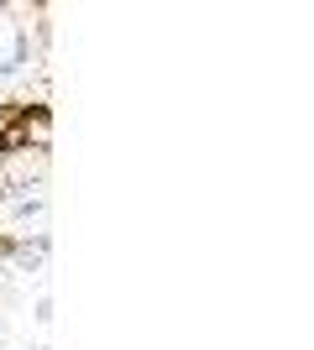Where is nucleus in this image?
Instances as JSON below:
<instances>
[{
	"label": "nucleus",
	"mask_w": 314,
	"mask_h": 350,
	"mask_svg": "<svg viewBox=\"0 0 314 350\" xmlns=\"http://www.w3.org/2000/svg\"><path fill=\"white\" fill-rule=\"evenodd\" d=\"M31 319H37V324H53V298H47V293L37 298V308H31Z\"/></svg>",
	"instance_id": "3"
},
{
	"label": "nucleus",
	"mask_w": 314,
	"mask_h": 350,
	"mask_svg": "<svg viewBox=\"0 0 314 350\" xmlns=\"http://www.w3.org/2000/svg\"><path fill=\"white\" fill-rule=\"evenodd\" d=\"M31 350H47V345H31Z\"/></svg>",
	"instance_id": "4"
},
{
	"label": "nucleus",
	"mask_w": 314,
	"mask_h": 350,
	"mask_svg": "<svg viewBox=\"0 0 314 350\" xmlns=\"http://www.w3.org/2000/svg\"><path fill=\"white\" fill-rule=\"evenodd\" d=\"M42 256H47V235H31V241H16L11 246V262L21 267V272H37Z\"/></svg>",
	"instance_id": "1"
},
{
	"label": "nucleus",
	"mask_w": 314,
	"mask_h": 350,
	"mask_svg": "<svg viewBox=\"0 0 314 350\" xmlns=\"http://www.w3.org/2000/svg\"><path fill=\"white\" fill-rule=\"evenodd\" d=\"M11 215L16 219H42L47 215V199H42V193H21V199H11Z\"/></svg>",
	"instance_id": "2"
},
{
	"label": "nucleus",
	"mask_w": 314,
	"mask_h": 350,
	"mask_svg": "<svg viewBox=\"0 0 314 350\" xmlns=\"http://www.w3.org/2000/svg\"><path fill=\"white\" fill-rule=\"evenodd\" d=\"M0 167H5V162H0Z\"/></svg>",
	"instance_id": "5"
}]
</instances>
